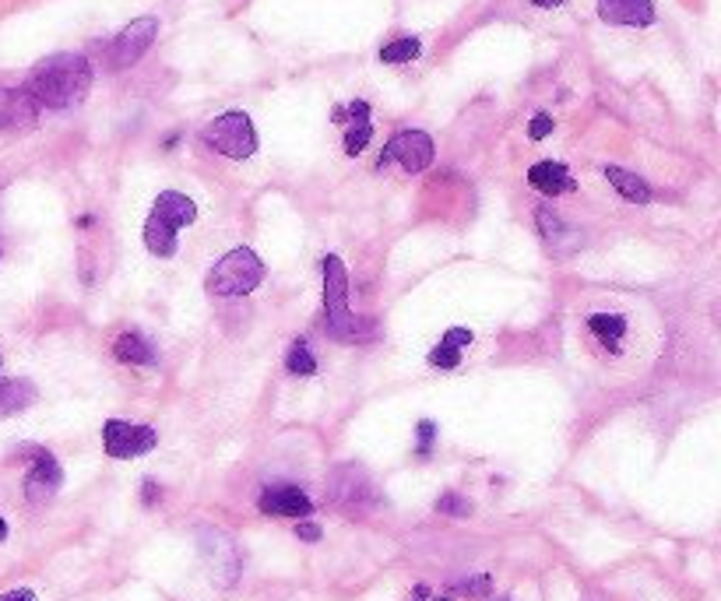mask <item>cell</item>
<instances>
[{"label":"cell","instance_id":"277c9868","mask_svg":"<svg viewBox=\"0 0 721 601\" xmlns=\"http://www.w3.org/2000/svg\"><path fill=\"white\" fill-rule=\"evenodd\" d=\"M201 141H205L212 152L232 158V163H243V158L257 152V131L243 109H229V113L215 117L205 131H201Z\"/></svg>","mask_w":721,"mask_h":601},{"label":"cell","instance_id":"ffe728a7","mask_svg":"<svg viewBox=\"0 0 721 601\" xmlns=\"http://www.w3.org/2000/svg\"><path fill=\"white\" fill-rule=\"evenodd\" d=\"M33 401H36V387L28 384V380L22 376L0 380V419L19 416V411H25Z\"/></svg>","mask_w":721,"mask_h":601},{"label":"cell","instance_id":"d590c367","mask_svg":"<svg viewBox=\"0 0 721 601\" xmlns=\"http://www.w3.org/2000/svg\"><path fill=\"white\" fill-rule=\"evenodd\" d=\"M436 601H450V598H436Z\"/></svg>","mask_w":721,"mask_h":601},{"label":"cell","instance_id":"ba28073f","mask_svg":"<svg viewBox=\"0 0 721 601\" xmlns=\"http://www.w3.org/2000/svg\"><path fill=\"white\" fill-rule=\"evenodd\" d=\"M155 36H159V19H137L128 28H120V36L109 43V68L123 71L134 68V63L152 50Z\"/></svg>","mask_w":721,"mask_h":601},{"label":"cell","instance_id":"ac0fdd59","mask_svg":"<svg viewBox=\"0 0 721 601\" xmlns=\"http://www.w3.org/2000/svg\"><path fill=\"white\" fill-rule=\"evenodd\" d=\"M113 356L120 359V362H128V366H155V345L145 338V335H137V330H123V335L113 341Z\"/></svg>","mask_w":721,"mask_h":601},{"label":"cell","instance_id":"7402d4cb","mask_svg":"<svg viewBox=\"0 0 721 601\" xmlns=\"http://www.w3.org/2000/svg\"><path fill=\"white\" fill-rule=\"evenodd\" d=\"M145 247H148V253H155V257H163V261L172 257V253H177V229H169L166 221L148 215V221H145Z\"/></svg>","mask_w":721,"mask_h":601},{"label":"cell","instance_id":"f1b7e54d","mask_svg":"<svg viewBox=\"0 0 721 601\" xmlns=\"http://www.w3.org/2000/svg\"><path fill=\"white\" fill-rule=\"evenodd\" d=\"M159 500H163V489L155 485V479H148L145 485H141V503H145V506H155Z\"/></svg>","mask_w":721,"mask_h":601},{"label":"cell","instance_id":"4fadbf2b","mask_svg":"<svg viewBox=\"0 0 721 601\" xmlns=\"http://www.w3.org/2000/svg\"><path fill=\"white\" fill-rule=\"evenodd\" d=\"M599 14L609 25L645 28L654 22V4L651 0H599Z\"/></svg>","mask_w":721,"mask_h":601},{"label":"cell","instance_id":"484cf974","mask_svg":"<svg viewBox=\"0 0 721 601\" xmlns=\"http://www.w3.org/2000/svg\"><path fill=\"white\" fill-rule=\"evenodd\" d=\"M433 440H436V422H433V419H422V422L416 425V450H419V457H426V454L433 450Z\"/></svg>","mask_w":721,"mask_h":601},{"label":"cell","instance_id":"9a60e30c","mask_svg":"<svg viewBox=\"0 0 721 601\" xmlns=\"http://www.w3.org/2000/svg\"><path fill=\"white\" fill-rule=\"evenodd\" d=\"M528 183L545 197H560V194H574L577 183L570 177V169L563 163H536L528 169Z\"/></svg>","mask_w":721,"mask_h":601},{"label":"cell","instance_id":"d4e9b609","mask_svg":"<svg viewBox=\"0 0 721 601\" xmlns=\"http://www.w3.org/2000/svg\"><path fill=\"white\" fill-rule=\"evenodd\" d=\"M436 510L447 514V517H468L472 514V503H468L465 496H458V493H444L441 500H436Z\"/></svg>","mask_w":721,"mask_h":601},{"label":"cell","instance_id":"52a82bcc","mask_svg":"<svg viewBox=\"0 0 721 601\" xmlns=\"http://www.w3.org/2000/svg\"><path fill=\"white\" fill-rule=\"evenodd\" d=\"M433 155H436V148H433V137L426 131H398L384 145V152L377 158V169L398 163L405 172H422L433 166Z\"/></svg>","mask_w":721,"mask_h":601},{"label":"cell","instance_id":"e575fe53","mask_svg":"<svg viewBox=\"0 0 721 601\" xmlns=\"http://www.w3.org/2000/svg\"><path fill=\"white\" fill-rule=\"evenodd\" d=\"M496 601H514V598H496Z\"/></svg>","mask_w":721,"mask_h":601},{"label":"cell","instance_id":"30bf717a","mask_svg":"<svg viewBox=\"0 0 721 601\" xmlns=\"http://www.w3.org/2000/svg\"><path fill=\"white\" fill-rule=\"evenodd\" d=\"M257 506H261V514H268V517H296L300 520V517L313 514V503L300 485H268L261 493Z\"/></svg>","mask_w":721,"mask_h":601},{"label":"cell","instance_id":"9c48e42d","mask_svg":"<svg viewBox=\"0 0 721 601\" xmlns=\"http://www.w3.org/2000/svg\"><path fill=\"white\" fill-rule=\"evenodd\" d=\"M28 457H33V468H28V474H25V500L33 506H43L60 493V485H64V468H60L57 457L43 447H33Z\"/></svg>","mask_w":721,"mask_h":601},{"label":"cell","instance_id":"44dd1931","mask_svg":"<svg viewBox=\"0 0 721 601\" xmlns=\"http://www.w3.org/2000/svg\"><path fill=\"white\" fill-rule=\"evenodd\" d=\"M588 330L609 348V352L616 356L623 338H626V316L623 313H591L588 316Z\"/></svg>","mask_w":721,"mask_h":601},{"label":"cell","instance_id":"2e32d148","mask_svg":"<svg viewBox=\"0 0 721 601\" xmlns=\"http://www.w3.org/2000/svg\"><path fill=\"white\" fill-rule=\"evenodd\" d=\"M472 330L468 327H450L447 335L441 338V345L430 352V366L433 370H458L461 366V352L468 345H472Z\"/></svg>","mask_w":721,"mask_h":601},{"label":"cell","instance_id":"6da1fadb","mask_svg":"<svg viewBox=\"0 0 721 601\" xmlns=\"http://www.w3.org/2000/svg\"><path fill=\"white\" fill-rule=\"evenodd\" d=\"M92 88V63L82 53H53L28 74L25 92L39 109H74Z\"/></svg>","mask_w":721,"mask_h":601},{"label":"cell","instance_id":"8fae6325","mask_svg":"<svg viewBox=\"0 0 721 601\" xmlns=\"http://www.w3.org/2000/svg\"><path fill=\"white\" fill-rule=\"evenodd\" d=\"M43 109L25 88H0V131H28Z\"/></svg>","mask_w":721,"mask_h":601},{"label":"cell","instance_id":"1f68e13d","mask_svg":"<svg viewBox=\"0 0 721 601\" xmlns=\"http://www.w3.org/2000/svg\"><path fill=\"white\" fill-rule=\"evenodd\" d=\"M426 598H430V588H426V584H419L416 594H412V601H426Z\"/></svg>","mask_w":721,"mask_h":601},{"label":"cell","instance_id":"7a4b0ae2","mask_svg":"<svg viewBox=\"0 0 721 601\" xmlns=\"http://www.w3.org/2000/svg\"><path fill=\"white\" fill-rule=\"evenodd\" d=\"M324 272V327L335 341H370L373 327L363 324L349 306V267L338 257V253H327L321 261Z\"/></svg>","mask_w":721,"mask_h":601},{"label":"cell","instance_id":"5bb4252c","mask_svg":"<svg viewBox=\"0 0 721 601\" xmlns=\"http://www.w3.org/2000/svg\"><path fill=\"white\" fill-rule=\"evenodd\" d=\"M349 117V131H345V155H359L373 137V123H370V103L356 99L349 109H335V120Z\"/></svg>","mask_w":721,"mask_h":601},{"label":"cell","instance_id":"5b68a950","mask_svg":"<svg viewBox=\"0 0 721 601\" xmlns=\"http://www.w3.org/2000/svg\"><path fill=\"white\" fill-rule=\"evenodd\" d=\"M327 496H332V503L341 506V510H370V506L381 503L377 485H373L366 468H359V465H338L332 482H327Z\"/></svg>","mask_w":721,"mask_h":601},{"label":"cell","instance_id":"cb8c5ba5","mask_svg":"<svg viewBox=\"0 0 721 601\" xmlns=\"http://www.w3.org/2000/svg\"><path fill=\"white\" fill-rule=\"evenodd\" d=\"M419 53H422V43H419L416 36H401V39H395V43L384 46L381 60H384V63H409V60H416Z\"/></svg>","mask_w":721,"mask_h":601},{"label":"cell","instance_id":"7c38bea8","mask_svg":"<svg viewBox=\"0 0 721 601\" xmlns=\"http://www.w3.org/2000/svg\"><path fill=\"white\" fill-rule=\"evenodd\" d=\"M152 218H159V221H166L169 229H187V226H194L197 221V204L187 197V194H180V190H163L159 197H155V204H152Z\"/></svg>","mask_w":721,"mask_h":601},{"label":"cell","instance_id":"3957f363","mask_svg":"<svg viewBox=\"0 0 721 601\" xmlns=\"http://www.w3.org/2000/svg\"><path fill=\"white\" fill-rule=\"evenodd\" d=\"M261 281H264V261L250 247H237L208 272V292L218 299H237V296H250Z\"/></svg>","mask_w":721,"mask_h":601},{"label":"cell","instance_id":"e0dca14e","mask_svg":"<svg viewBox=\"0 0 721 601\" xmlns=\"http://www.w3.org/2000/svg\"><path fill=\"white\" fill-rule=\"evenodd\" d=\"M536 221H539L542 240L550 243L556 253H570V250H577V243H581V236L563 226V218H560L553 208H539V212H536Z\"/></svg>","mask_w":721,"mask_h":601},{"label":"cell","instance_id":"4316f807","mask_svg":"<svg viewBox=\"0 0 721 601\" xmlns=\"http://www.w3.org/2000/svg\"><path fill=\"white\" fill-rule=\"evenodd\" d=\"M545 134H553V117H550V113H539L536 120L528 123V137H531V141H542Z\"/></svg>","mask_w":721,"mask_h":601},{"label":"cell","instance_id":"8992f818","mask_svg":"<svg viewBox=\"0 0 721 601\" xmlns=\"http://www.w3.org/2000/svg\"><path fill=\"white\" fill-rule=\"evenodd\" d=\"M155 443H159V433H155L152 425L128 422V419H109L103 425V447L113 461L145 457L148 450H155Z\"/></svg>","mask_w":721,"mask_h":601},{"label":"cell","instance_id":"f546056e","mask_svg":"<svg viewBox=\"0 0 721 601\" xmlns=\"http://www.w3.org/2000/svg\"><path fill=\"white\" fill-rule=\"evenodd\" d=\"M296 534H300V542H321V525H310V520H303V525H296Z\"/></svg>","mask_w":721,"mask_h":601},{"label":"cell","instance_id":"603a6c76","mask_svg":"<svg viewBox=\"0 0 721 601\" xmlns=\"http://www.w3.org/2000/svg\"><path fill=\"white\" fill-rule=\"evenodd\" d=\"M286 370H289L292 376H313V373H317V356L310 352V345H307L303 338H296V341L289 345Z\"/></svg>","mask_w":721,"mask_h":601},{"label":"cell","instance_id":"d6a6232c","mask_svg":"<svg viewBox=\"0 0 721 601\" xmlns=\"http://www.w3.org/2000/svg\"><path fill=\"white\" fill-rule=\"evenodd\" d=\"M531 4H536V8H560L563 0H531Z\"/></svg>","mask_w":721,"mask_h":601},{"label":"cell","instance_id":"d6986e66","mask_svg":"<svg viewBox=\"0 0 721 601\" xmlns=\"http://www.w3.org/2000/svg\"><path fill=\"white\" fill-rule=\"evenodd\" d=\"M605 172V180L616 187V194L623 197V201H630V204H651V187H648V180H640L637 172H630V169H620V166H605L602 169Z\"/></svg>","mask_w":721,"mask_h":601},{"label":"cell","instance_id":"4dcf8cb0","mask_svg":"<svg viewBox=\"0 0 721 601\" xmlns=\"http://www.w3.org/2000/svg\"><path fill=\"white\" fill-rule=\"evenodd\" d=\"M0 601H36V591H28V588H14V591H4V594H0Z\"/></svg>","mask_w":721,"mask_h":601},{"label":"cell","instance_id":"83f0119b","mask_svg":"<svg viewBox=\"0 0 721 601\" xmlns=\"http://www.w3.org/2000/svg\"><path fill=\"white\" fill-rule=\"evenodd\" d=\"M490 577H472V580H465L461 584V594H490Z\"/></svg>","mask_w":721,"mask_h":601},{"label":"cell","instance_id":"836d02e7","mask_svg":"<svg viewBox=\"0 0 721 601\" xmlns=\"http://www.w3.org/2000/svg\"><path fill=\"white\" fill-rule=\"evenodd\" d=\"M4 538H8V520L0 517V542H4Z\"/></svg>","mask_w":721,"mask_h":601}]
</instances>
